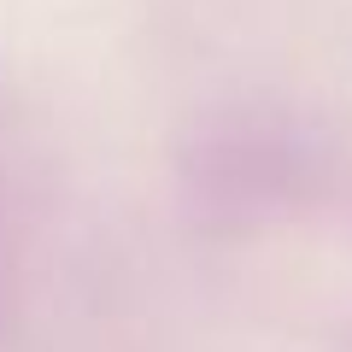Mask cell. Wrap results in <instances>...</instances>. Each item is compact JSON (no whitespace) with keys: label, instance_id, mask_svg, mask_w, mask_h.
Segmentation results:
<instances>
[{"label":"cell","instance_id":"2","mask_svg":"<svg viewBox=\"0 0 352 352\" xmlns=\"http://www.w3.org/2000/svg\"><path fill=\"white\" fill-rule=\"evenodd\" d=\"M30 329V241L18 200L0 182V352H12Z\"/></svg>","mask_w":352,"mask_h":352},{"label":"cell","instance_id":"1","mask_svg":"<svg viewBox=\"0 0 352 352\" xmlns=\"http://www.w3.org/2000/svg\"><path fill=\"white\" fill-rule=\"evenodd\" d=\"M182 194L212 229H264L305 194V141L270 112H217L182 147Z\"/></svg>","mask_w":352,"mask_h":352}]
</instances>
